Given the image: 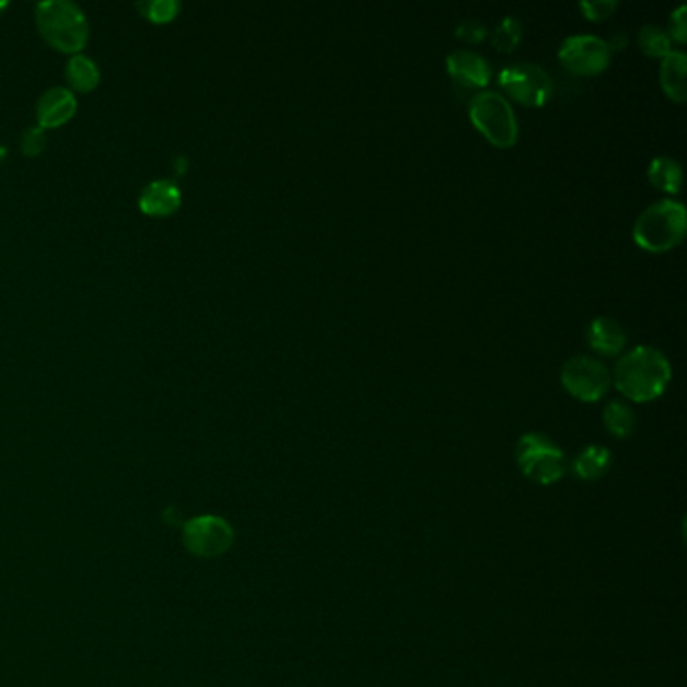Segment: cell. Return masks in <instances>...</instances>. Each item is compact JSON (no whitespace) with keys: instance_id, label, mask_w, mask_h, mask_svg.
Masks as SVG:
<instances>
[{"instance_id":"cell-19","label":"cell","mask_w":687,"mask_h":687,"mask_svg":"<svg viewBox=\"0 0 687 687\" xmlns=\"http://www.w3.org/2000/svg\"><path fill=\"white\" fill-rule=\"evenodd\" d=\"M639 47L641 51L650 57H665L672 51V38L667 35V31H663L662 26L645 25L639 28Z\"/></svg>"},{"instance_id":"cell-3","label":"cell","mask_w":687,"mask_h":687,"mask_svg":"<svg viewBox=\"0 0 687 687\" xmlns=\"http://www.w3.org/2000/svg\"><path fill=\"white\" fill-rule=\"evenodd\" d=\"M35 21L43 37L63 53L81 51L90 37L85 13L69 0H43L35 9Z\"/></svg>"},{"instance_id":"cell-21","label":"cell","mask_w":687,"mask_h":687,"mask_svg":"<svg viewBox=\"0 0 687 687\" xmlns=\"http://www.w3.org/2000/svg\"><path fill=\"white\" fill-rule=\"evenodd\" d=\"M141 9L148 19L155 23H167L178 13V2L174 0H152V2H141Z\"/></svg>"},{"instance_id":"cell-25","label":"cell","mask_w":687,"mask_h":687,"mask_svg":"<svg viewBox=\"0 0 687 687\" xmlns=\"http://www.w3.org/2000/svg\"><path fill=\"white\" fill-rule=\"evenodd\" d=\"M45 148V129L37 126V128H28L23 136V150L26 155H37L43 152Z\"/></svg>"},{"instance_id":"cell-14","label":"cell","mask_w":687,"mask_h":687,"mask_svg":"<svg viewBox=\"0 0 687 687\" xmlns=\"http://www.w3.org/2000/svg\"><path fill=\"white\" fill-rule=\"evenodd\" d=\"M686 67L687 57L684 51H669L662 61V88L669 100L677 103L686 102Z\"/></svg>"},{"instance_id":"cell-13","label":"cell","mask_w":687,"mask_h":687,"mask_svg":"<svg viewBox=\"0 0 687 687\" xmlns=\"http://www.w3.org/2000/svg\"><path fill=\"white\" fill-rule=\"evenodd\" d=\"M179 205H182L179 188L167 179H155L141 191L140 208L150 217H167L176 212Z\"/></svg>"},{"instance_id":"cell-22","label":"cell","mask_w":687,"mask_h":687,"mask_svg":"<svg viewBox=\"0 0 687 687\" xmlns=\"http://www.w3.org/2000/svg\"><path fill=\"white\" fill-rule=\"evenodd\" d=\"M579 7L589 21H603L609 19L619 4L617 0H583Z\"/></svg>"},{"instance_id":"cell-17","label":"cell","mask_w":687,"mask_h":687,"mask_svg":"<svg viewBox=\"0 0 687 687\" xmlns=\"http://www.w3.org/2000/svg\"><path fill=\"white\" fill-rule=\"evenodd\" d=\"M603 421H605V428L615 438H629L631 433L636 432V411L624 401H617V399L609 401L603 411Z\"/></svg>"},{"instance_id":"cell-16","label":"cell","mask_w":687,"mask_h":687,"mask_svg":"<svg viewBox=\"0 0 687 687\" xmlns=\"http://www.w3.org/2000/svg\"><path fill=\"white\" fill-rule=\"evenodd\" d=\"M648 178L657 190L677 194L682 188L684 170L679 166V162H675L674 158L657 155L651 160L650 167H648Z\"/></svg>"},{"instance_id":"cell-2","label":"cell","mask_w":687,"mask_h":687,"mask_svg":"<svg viewBox=\"0 0 687 687\" xmlns=\"http://www.w3.org/2000/svg\"><path fill=\"white\" fill-rule=\"evenodd\" d=\"M686 206L672 198L648 206L633 226L637 246L650 253H665L677 246L686 234Z\"/></svg>"},{"instance_id":"cell-15","label":"cell","mask_w":687,"mask_h":687,"mask_svg":"<svg viewBox=\"0 0 687 687\" xmlns=\"http://www.w3.org/2000/svg\"><path fill=\"white\" fill-rule=\"evenodd\" d=\"M609 468H612V452L603 446H586L573 464L577 478L585 482L601 480Z\"/></svg>"},{"instance_id":"cell-8","label":"cell","mask_w":687,"mask_h":687,"mask_svg":"<svg viewBox=\"0 0 687 687\" xmlns=\"http://www.w3.org/2000/svg\"><path fill=\"white\" fill-rule=\"evenodd\" d=\"M560 63L574 75H597L612 61L607 40L595 35H573L562 40L559 49Z\"/></svg>"},{"instance_id":"cell-11","label":"cell","mask_w":687,"mask_h":687,"mask_svg":"<svg viewBox=\"0 0 687 687\" xmlns=\"http://www.w3.org/2000/svg\"><path fill=\"white\" fill-rule=\"evenodd\" d=\"M77 112V100L73 91L67 88H53L45 91L37 103L38 126L40 128H59L69 121Z\"/></svg>"},{"instance_id":"cell-4","label":"cell","mask_w":687,"mask_h":687,"mask_svg":"<svg viewBox=\"0 0 687 687\" xmlns=\"http://www.w3.org/2000/svg\"><path fill=\"white\" fill-rule=\"evenodd\" d=\"M471 124L482 131L497 148H512L519 140V121L504 95L497 91H480L468 103Z\"/></svg>"},{"instance_id":"cell-18","label":"cell","mask_w":687,"mask_h":687,"mask_svg":"<svg viewBox=\"0 0 687 687\" xmlns=\"http://www.w3.org/2000/svg\"><path fill=\"white\" fill-rule=\"evenodd\" d=\"M67 79L77 91H91L100 83V69L85 55H75L67 63Z\"/></svg>"},{"instance_id":"cell-7","label":"cell","mask_w":687,"mask_h":687,"mask_svg":"<svg viewBox=\"0 0 687 687\" xmlns=\"http://www.w3.org/2000/svg\"><path fill=\"white\" fill-rule=\"evenodd\" d=\"M560 382L569 394L581 401H598L607 394L612 375L595 357H571L560 371Z\"/></svg>"},{"instance_id":"cell-6","label":"cell","mask_w":687,"mask_h":687,"mask_svg":"<svg viewBox=\"0 0 687 687\" xmlns=\"http://www.w3.org/2000/svg\"><path fill=\"white\" fill-rule=\"evenodd\" d=\"M500 88L514 97L516 102L528 107H540L550 100L555 85L552 79L543 67L535 63L506 65L498 73Z\"/></svg>"},{"instance_id":"cell-23","label":"cell","mask_w":687,"mask_h":687,"mask_svg":"<svg viewBox=\"0 0 687 687\" xmlns=\"http://www.w3.org/2000/svg\"><path fill=\"white\" fill-rule=\"evenodd\" d=\"M456 37L466 40V43H480L488 37V26L478 19H464L456 26Z\"/></svg>"},{"instance_id":"cell-5","label":"cell","mask_w":687,"mask_h":687,"mask_svg":"<svg viewBox=\"0 0 687 687\" xmlns=\"http://www.w3.org/2000/svg\"><path fill=\"white\" fill-rule=\"evenodd\" d=\"M516 464L522 474L540 486H550L564 478L567 456L550 438L528 432L516 444Z\"/></svg>"},{"instance_id":"cell-9","label":"cell","mask_w":687,"mask_h":687,"mask_svg":"<svg viewBox=\"0 0 687 687\" xmlns=\"http://www.w3.org/2000/svg\"><path fill=\"white\" fill-rule=\"evenodd\" d=\"M184 543L191 555L214 559L229 552L234 543V531L220 516H200L186 524Z\"/></svg>"},{"instance_id":"cell-10","label":"cell","mask_w":687,"mask_h":687,"mask_svg":"<svg viewBox=\"0 0 687 687\" xmlns=\"http://www.w3.org/2000/svg\"><path fill=\"white\" fill-rule=\"evenodd\" d=\"M446 69L462 90H482L492 79V69L482 55L466 49L450 53Z\"/></svg>"},{"instance_id":"cell-12","label":"cell","mask_w":687,"mask_h":687,"mask_svg":"<svg viewBox=\"0 0 687 687\" xmlns=\"http://www.w3.org/2000/svg\"><path fill=\"white\" fill-rule=\"evenodd\" d=\"M586 344L601 356H617L627 344V333L615 318H593L586 327Z\"/></svg>"},{"instance_id":"cell-20","label":"cell","mask_w":687,"mask_h":687,"mask_svg":"<svg viewBox=\"0 0 687 687\" xmlns=\"http://www.w3.org/2000/svg\"><path fill=\"white\" fill-rule=\"evenodd\" d=\"M522 38V23L516 16H504L492 33V45L498 51L510 53L519 47Z\"/></svg>"},{"instance_id":"cell-26","label":"cell","mask_w":687,"mask_h":687,"mask_svg":"<svg viewBox=\"0 0 687 687\" xmlns=\"http://www.w3.org/2000/svg\"><path fill=\"white\" fill-rule=\"evenodd\" d=\"M607 47H609V51H621L627 47V33L624 31H617V33H613L609 40H607Z\"/></svg>"},{"instance_id":"cell-24","label":"cell","mask_w":687,"mask_h":687,"mask_svg":"<svg viewBox=\"0 0 687 687\" xmlns=\"http://www.w3.org/2000/svg\"><path fill=\"white\" fill-rule=\"evenodd\" d=\"M687 7L686 4H679L677 9H675L672 16H669V31H667V35L669 38H674L677 43H686L687 38Z\"/></svg>"},{"instance_id":"cell-1","label":"cell","mask_w":687,"mask_h":687,"mask_svg":"<svg viewBox=\"0 0 687 687\" xmlns=\"http://www.w3.org/2000/svg\"><path fill=\"white\" fill-rule=\"evenodd\" d=\"M672 380V365L660 349L641 345L615 365V387L637 404L657 399Z\"/></svg>"}]
</instances>
